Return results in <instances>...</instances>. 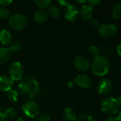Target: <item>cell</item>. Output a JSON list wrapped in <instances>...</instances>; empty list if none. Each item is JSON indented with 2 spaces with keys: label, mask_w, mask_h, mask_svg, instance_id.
Instances as JSON below:
<instances>
[{
  "label": "cell",
  "mask_w": 121,
  "mask_h": 121,
  "mask_svg": "<svg viewBox=\"0 0 121 121\" xmlns=\"http://www.w3.org/2000/svg\"><path fill=\"white\" fill-rule=\"evenodd\" d=\"M9 74L10 78L13 81H21L24 78V69L20 62L15 61L12 63L9 69Z\"/></svg>",
  "instance_id": "5"
},
{
  "label": "cell",
  "mask_w": 121,
  "mask_h": 121,
  "mask_svg": "<svg viewBox=\"0 0 121 121\" xmlns=\"http://www.w3.org/2000/svg\"><path fill=\"white\" fill-rule=\"evenodd\" d=\"M88 2L90 3L91 6H98L100 4L101 0H88Z\"/></svg>",
  "instance_id": "30"
},
{
  "label": "cell",
  "mask_w": 121,
  "mask_h": 121,
  "mask_svg": "<svg viewBox=\"0 0 121 121\" xmlns=\"http://www.w3.org/2000/svg\"><path fill=\"white\" fill-rule=\"evenodd\" d=\"M76 84L74 81H70L68 82V86L70 88H73L76 87Z\"/></svg>",
  "instance_id": "32"
},
{
  "label": "cell",
  "mask_w": 121,
  "mask_h": 121,
  "mask_svg": "<svg viewBox=\"0 0 121 121\" xmlns=\"http://www.w3.org/2000/svg\"><path fill=\"white\" fill-rule=\"evenodd\" d=\"M120 74H121V66H120Z\"/></svg>",
  "instance_id": "40"
},
{
  "label": "cell",
  "mask_w": 121,
  "mask_h": 121,
  "mask_svg": "<svg viewBox=\"0 0 121 121\" xmlns=\"http://www.w3.org/2000/svg\"><path fill=\"white\" fill-rule=\"evenodd\" d=\"M120 105L116 98L108 97L104 98L100 103V110L106 115H115L120 110Z\"/></svg>",
  "instance_id": "3"
},
{
  "label": "cell",
  "mask_w": 121,
  "mask_h": 121,
  "mask_svg": "<svg viewBox=\"0 0 121 121\" xmlns=\"http://www.w3.org/2000/svg\"><path fill=\"white\" fill-rule=\"evenodd\" d=\"M9 24L10 27L16 31H21L28 25L27 19L21 14H14L9 16Z\"/></svg>",
  "instance_id": "4"
},
{
  "label": "cell",
  "mask_w": 121,
  "mask_h": 121,
  "mask_svg": "<svg viewBox=\"0 0 121 121\" xmlns=\"http://www.w3.org/2000/svg\"><path fill=\"white\" fill-rule=\"evenodd\" d=\"M7 97L8 100L11 102H17L18 100L19 97V92L16 90L11 89L9 91H7Z\"/></svg>",
  "instance_id": "22"
},
{
  "label": "cell",
  "mask_w": 121,
  "mask_h": 121,
  "mask_svg": "<svg viewBox=\"0 0 121 121\" xmlns=\"http://www.w3.org/2000/svg\"><path fill=\"white\" fill-rule=\"evenodd\" d=\"M12 41V36L10 32L6 29L0 31V43L2 45H9Z\"/></svg>",
  "instance_id": "16"
},
{
  "label": "cell",
  "mask_w": 121,
  "mask_h": 121,
  "mask_svg": "<svg viewBox=\"0 0 121 121\" xmlns=\"http://www.w3.org/2000/svg\"><path fill=\"white\" fill-rule=\"evenodd\" d=\"M117 26L113 24H103L98 28V34L103 39H110L113 37L117 33Z\"/></svg>",
  "instance_id": "7"
},
{
  "label": "cell",
  "mask_w": 121,
  "mask_h": 121,
  "mask_svg": "<svg viewBox=\"0 0 121 121\" xmlns=\"http://www.w3.org/2000/svg\"><path fill=\"white\" fill-rule=\"evenodd\" d=\"M73 66L78 71L85 72L89 69L90 62L86 57L83 56H77L73 59Z\"/></svg>",
  "instance_id": "8"
},
{
  "label": "cell",
  "mask_w": 121,
  "mask_h": 121,
  "mask_svg": "<svg viewBox=\"0 0 121 121\" xmlns=\"http://www.w3.org/2000/svg\"><path fill=\"white\" fill-rule=\"evenodd\" d=\"M117 117L119 121H121V109L119 110V111H118V115H117Z\"/></svg>",
  "instance_id": "38"
},
{
  "label": "cell",
  "mask_w": 121,
  "mask_h": 121,
  "mask_svg": "<svg viewBox=\"0 0 121 121\" xmlns=\"http://www.w3.org/2000/svg\"><path fill=\"white\" fill-rule=\"evenodd\" d=\"M22 111L27 117L34 118L39 114V107L34 100H28L22 105Z\"/></svg>",
  "instance_id": "6"
},
{
  "label": "cell",
  "mask_w": 121,
  "mask_h": 121,
  "mask_svg": "<svg viewBox=\"0 0 121 121\" xmlns=\"http://www.w3.org/2000/svg\"><path fill=\"white\" fill-rule=\"evenodd\" d=\"M93 12V7L88 4H83L80 11L81 16L84 20H90L92 18Z\"/></svg>",
  "instance_id": "15"
},
{
  "label": "cell",
  "mask_w": 121,
  "mask_h": 121,
  "mask_svg": "<svg viewBox=\"0 0 121 121\" xmlns=\"http://www.w3.org/2000/svg\"><path fill=\"white\" fill-rule=\"evenodd\" d=\"M117 53H118V55L121 57V43L117 46Z\"/></svg>",
  "instance_id": "34"
},
{
  "label": "cell",
  "mask_w": 121,
  "mask_h": 121,
  "mask_svg": "<svg viewBox=\"0 0 121 121\" xmlns=\"http://www.w3.org/2000/svg\"><path fill=\"white\" fill-rule=\"evenodd\" d=\"M17 121H26V120L25 118L22 117H19V118L17 120Z\"/></svg>",
  "instance_id": "39"
},
{
  "label": "cell",
  "mask_w": 121,
  "mask_h": 121,
  "mask_svg": "<svg viewBox=\"0 0 121 121\" xmlns=\"http://www.w3.org/2000/svg\"><path fill=\"white\" fill-rule=\"evenodd\" d=\"M88 55L91 57L95 58L98 57V56H100L99 55V48L96 46L92 45V46H91L88 48Z\"/></svg>",
  "instance_id": "24"
},
{
  "label": "cell",
  "mask_w": 121,
  "mask_h": 121,
  "mask_svg": "<svg viewBox=\"0 0 121 121\" xmlns=\"http://www.w3.org/2000/svg\"><path fill=\"white\" fill-rule=\"evenodd\" d=\"M89 24L93 29H98L100 26L99 22L96 19H91L89 22Z\"/></svg>",
  "instance_id": "28"
},
{
  "label": "cell",
  "mask_w": 121,
  "mask_h": 121,
  "mask_svg": "<svg viewBox=\"0 0 121 121\" xmlns=\"http://www.w3.org/2000/svg\"><path fill=\"white\" fill-rule=\"evenodd\" d=\"M0 121H6V119L2 112H0Z\"/></svg>",
  "instance_id": "37"
},
{
  "label": "cell",
  "mask_w": 121,
  "mask_h": 121,
  "mask_svg": "<svg viewBox=\"0 0 121 121\" xmlns=\"http://www.w3.org/2000/svg\"><path fill=\"white\" fill-rule=\"evenodd\" d=\"M80 15V11L76 7L72 4H69L65 7L64 17L69 22H76Z\"/></svg>",
  "instance_id": "9"
},
{
  "label": "cell",
  "mask_w": 121,
  "mask_h": 121,
  "mask_svg": "<svg viewBox=\"0 0 121 121\" xmlns=\"http://www.w3.org/2000/svg\"><path fill=\"white\" fill-rule=\"evenodd\" d=\"M112 88V83L108 78L101 79L97 85V91L99 94L105 95L108 94Z\"/></svg>",
  "instance_id": "10"
},
{
  "label": "cell",
  "mask_w": 121,
  "mask_h": 121,
  "mask_svg": "<svg viewBox=\"0 0 121 121\" xmlns=\"http://www.w3.org/2000/svg\"><path fill=\"white\" fill-rule=\"evenodd\" d=\"M105 121H119L117 116H110L106 119Z\"/></svg>",
  "instance_id": "33"
},
{
  "label": "cell",
  "mask_w": 121,
  "mask_h": 121,
  "mask_svg": "<svg viewBox=\"0 0 121 121\" xmlns=\"http://www.w3.org/2000/svg\"><path fill=\"white\" fill-rule=\"evenodd\" d=\"M5 119H13L14 117H15L17 115V111L14 108H9L8 109H7L3 113Z\"/></svg>",
  "instance_id": "21"
},
{
  "label": "cell",
  "mask_w": 121,
  "mask_h": 121,
  "mask_svg": "<svg viewBox=\"0 0 121 121\" xmlns=\"http://www.w3.org/2000/svg\"><path fill=\"white\" fill-rule=\"evenodd\" d=\"M62 116L65 121H76L77 117L75 110L70 107H66L64 109Z\"/></svg>",
  "instance_id": "13"
},
{
  "label": "cell",
  "mask_w": 121,
  "mask_h": 121,
  "mask_svg": "<svg viewBox=\"0 0 121 121\" xmlns=\"http://www.w3.org/2000/svg\"><path fill=\"white\" fill-rule=\"evenodd\" d=\"M74 1L79 4H85L88 2V0H74Z\"/></svg>",
  "instance_id": "35"
},
{
  "label": "cell",
  "mask_w": 121,
  "mask_h": 121,
  "mask_svg": "<svg viewBox=\"0 0 121 121\" xmlns=\"http://www.w3.org/2000/svg\"><path fill=\"white\" fill-rule=\"evenodd\" d=\"M58 2L59 3V4L61 7H66L67 5H69V2L68 0H58Z\"/></svg>",
  "instance_id": "31"
},
{
  "label": "cell",
  "mask_w": 121,
  "mask_h": 121,
  "mask_svg": "<svg viewBox=\"0 0 121 121\" xmlns=\"http://www.w3.org/2000/svg\"><path fill=\"white\" fill-rule=\"evenodd\" d=\"M112 16L115 19H121V4H116L112 9Z\"/></svg>",
  "instance_id": "20"
},
{
  "label": "cell",
  "mask_w": 121,
  "mask_h": 121,
  "mask_svg": "<svg viewBox=\"0 0 121 121\" xmlns=\"http://www.w3.org/2000/svg\"><path fill=\"white\" fill-rule=\"evenodd\" d=\"M110 68V63L109 59L105 56H98L93 60L91 70L95 76L101 77L109 72Z\"/></svg>",
  "instance_id": "2"
},
{
  "label": "cell",
  "mask_w": 121,
  "mask_h": 121,
  "mask_svg": "<svg viewBox=\"0 0 121 121\" xmlns=\"http://www.w3.org/2000/svg\"><path fill=\"white\" fill-rule=\"evenodd\" d=\"M75 83L76 86L83 88H89L92 85V81L91 79L86 75L81 74L76 76L75 79Z\"/></svg>",
  "instance_id": "12"
},
{
  "label": "cell",
  "mask_w": 121,
  "mask_h": 121,
  "mask_svg": "<svg viewBox=\"0 0 121 121\" xmlns=\"http://www.w3.org/2000/svg\"><path fill=\"white\" fill-rule=\"evenodd\" d=\"M9 12L6 7H0V18L6 19L7 17H9Z\"/></svg>",
  "instance_id": "26"
},
{
  "label": "cell",
  "mask_w": 121,
  "mask_h": 121,
  "mask_svg": "<svg viewBox=\"0 0 121 121\" xmlns=\"http://www.w3.org/2000/svg\"><path fill=\"white\" fill-rule=\"evenodd\" d=\"M11 51L6 47H0V64L7 62L11 57Z\"/></svg>",
  "instance_id": "17"
},
{
  "label": "cell",
  "mask_w": 121,
  "mask_h": 121,
  "mask_svg": "<svg viewBox=\"0 0 121 121\" xmlns=\"http://www.w3.org/2000/svg\"><path fill=\"white\" fill-rule=\"evenodd\" d=\"M36 121H51V118L49 115L43 114V115H39L36 118Z\"/></svg>",
  "instance_id": "27"
},
{
  "label": "cell",
  "mask_w": 121,
  "mask_h": 121,
  "mask_svg": "<svg viewBox=\"0 0 121 121\" xmlns=\"http://www.w3.org/2000/svg\"><path fill=\"white\" fill-rule=\"evenodd\" d=\"M48 13L44 9H39L34 14V19L38 24H43L48 19Z\"/></svg>",
  "instance_id": "14"
},
{
  "label": "cell",
  "mask_w": 121,
  "mask_h": 121,
  "mask_svg": "<svg viewBox=\"0 0 121 121\" xmlns=\"http://www.w3.org/2000/svg\"><path fill=\"white\" fill-rule=\"evenodd\" d=\"M76 121H96L95 118L88 114H82L76 117Z\"/></svg>",
  "instance_id": "25"
},
{
  "label": "cell",
  "mask_w": 121,
  "mask_h": 121,
  "mask_svg": "<svg viewBox=\"0 0 121 121\" xmlns=\"http://www.w3.org/2000/svg\"><path fill=\"white\" fill-rule=\"evenodd\" d=\"M35 4L41 9L48 8L52 2V0H34Z\"/></svg>",
  "instance_id": "19"
},
{
  "label": "cell",
  "mask_w": 121,
  "mask_h": 121,
  "mask_svg": "<svg viewBox=\"0 0 121 121\" xmlns=\"http://www.w3.org/2000/svg\"><path fill=\"white\" fill-rule=\"evenodd\" d=\"M13 2V0H0V5L1 7H5L11 4Z\"/></svg>",
  "instance_id": "29"
},
{
  "label": "cell",
  "mask_w": 121,
  "mask_h": 121,
  "mask_svg": "<svg viewBox=\"0 0 121 121\" xmlns=\"http://www.w3.org/2000/svg\"><path fill=\"white\" fill-rule=\"evenodd\" d=\"M47 13H48V15H49L51 18H53V19H57L60 15V9L56 6H50L48 7Z\"/></svg>",
  "instance_id": "18"
},
{
  "label": "cell",
  "mask_w": 121,
  "mask_h": 121,
  "mask_svg": "<svg viewBox=\"0 0 121 121\" xmlns=\"http://www.w3.org/2000/svg\"><path fill=\"white\" fill-rule=\"evenodd\" d=\"M116 100H117L118 103H119V104H120V105L121 106V93H120V94H119V95H117V97L116 98Z\"/></svg>",
  "instance_id": "36"
},
{
  "label": "cell",
  "mask_w": 121,
  "mask_h": 121,
  "mask_svg": "<svg viewBox=\"0 0 121 121\" xmlns=\"http://www.w3.org/2000/svg\"><path fill=\"white\" fill-rule=\"evenodd\" d=\"M14 81L9 76L6 75L0 76V92H7L12 89Z\"/></svg>",
  "instance_id": "11"
},
{
  "label": "cell",
  "mask_w": 121,
  "mask_h": 121,
  "mask_svg": "<svg viewBox=\"0 0 121 121\" xmlns=\"http://www.w3.org/2000/svg\"><path fill=\"white\" fill-rule=\"evenodd\" d=\"M22 48V43L19 41H14L9 44V49L11 52H17Z\"/></svg>",
  "instance_id": "23"
},
{
  "label": "cell",
  "mask_w": 121,
  "mask_h": 121,
  "mask_svg": "<svg viewBox=\"0 0 121 121\" xmlns=\"http://www.w3.org/2000/svg\"><path fill=\"white\" fill-rule=\"evenodd\" d=\"M39 91V83L32 76L24 77L18 85V91L22 95L26 98H32L35 96Z\"/></svg>",
  "instance_id": "1"
}]
</instances>
